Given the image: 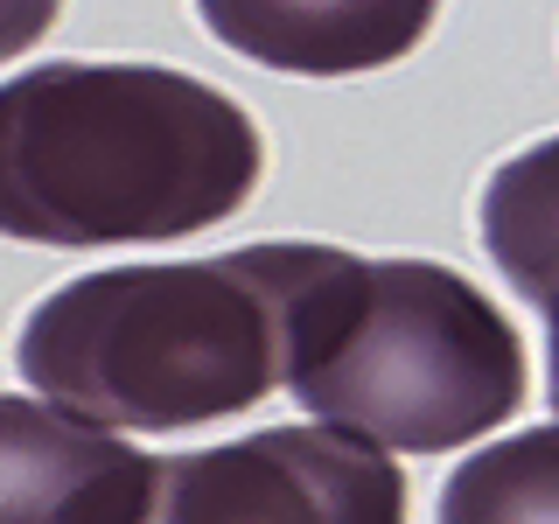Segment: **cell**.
<instances>
[{"instance_id": "obj_1", "label": "cell", "mask_w": 559, "mask_h": 524, "mask_svg": "<svg viewBox=\"0 0 559 524\" xmlns=\"http://www.w3.org/2000/svg\"><path fill=\"white\" fill-rule=\"evenodd\" d=\"M336 245H238L224 259L105 266L43 294L14 343L49 406L112 433H182L294 378V349Z\"/></svg>"}, {"instance_id": "obj_2", "label": "cell", "mask_w": 559, "mask_h": 524, "mask_svg": "<svg viewBox=\"0 0 559 524\" xmlns=\"http://www.w3.org/2000/svg\"><path fill=\"white\" fill-rule=\"evenodd\" d=\"M266 147L238 98L168 63H35L0 84V238L162 245L238 217Z\"/></svg>"}, {"instance_id": "obj_3", "label": "cell", "mask_w": 559, "mask_h": 524, "mask_svg": "<svg viewBox=\"0 0 559 524\" xmlns=\"http://www.w3.org/2000/svg\"><path fill=\"white\" fill-rule=\"evenodd\" d=\"M524 343L433 259L329 252L294 349V406L399 454H448L524 406Z\"/></svg>"}, {"instance_id": "obj_4", "label": "cell", "mask_w": 559, "mask_h": 524, "mask_svg": "<svg viewBox=\"0 0 559 524\" xmlns=\"http://www.w3.org/2000/svg\"><path fill=\"white\" fill-rule=\"evenodd\" d=\"M140 524H406V476L343 427H266L154 454Z\"/></svg>"}, {"instance_id": "obj_5", "label": "cell", "mask_w": 559, "mask_h": 524, "mask_svg": "<svg viewBox=\"0 0 559 524\" xmlns=\"http://www.w3.org/2000/svg\"><path fill=\"white\" fill-rule=\"evenodd\" d=\"M154 454L127 433L0 392V524H140Z\"/></svg>"}, {"instance_id": "obj_6", "label": "cell", "mask_w": 559, "mask_h": 524, "mask_svg": "<svg viewBox=\"0 0 559 524\" xmlns=\"http://www.w3.org/2000/svg\"><path fill=\"white\" fill-rule=\"evenodd\" d=\"M203 28L287 78H357L413 57L441 0H197Z\"/></svg>"}, {"instance_id": "obj_7", "label": "cell", "mask_w": 559, "mask_h": 524, "mask_svg": "<svg viewBox=\"0 0 559 524\" xmlns=\"http://www.w3.org/2000/svg\"><path fill=\"white\" fill-rule=\"evenodd\" d=\"M483 252L503 287L546 314V398L559 413V133L511 154L483 182Z\"/></svg>"}, {"instance_id": "obj_8", "label": "cell", "mask_w": 559, "mask_h": 524, "mask_svg": "<svg viewBox=\"0 0 559 524\" xmlns=\"http://www.w3.org/2000/svg\"><path fill=\"white\" fill-rule=\"evenodd\" d=\"M433 524H559V427L476 448L448 476Z\"/></svg>"}, {"instance_id": "obj_9", "label": "cell", "mask_w": 559, "mask_h": 524, "mask_svg": "<svg viewBox=\"0 0 559 524\" xmlns=\"http://www.w3.org/2000/svg\"><path fill=\"white\" fill-rule=\"evenodd\" d=\"M57 14H63V0H0V63L43 43L57 28Z\"/></svg>"}]
</instances>
